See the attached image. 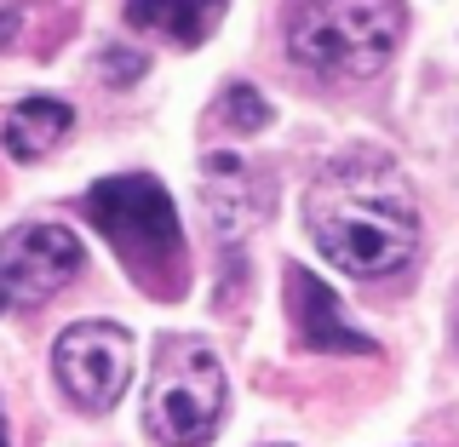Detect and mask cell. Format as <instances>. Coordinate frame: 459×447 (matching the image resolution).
Wrapping results in <instances>:
<instances>
[{
  "instance_id": "6da1fadb",
  "label": "cell",
  "mask_w": 459,
  "mask_h": 447,
  "mask_svg": "<svg viewBox=\"0 0 459 447\" xmlns=\"http://www.w3.org/2000/svg\"><path fill=\"white\" fill-rule=\"evenodd\" d=\"M305 229L327 264L356 281H391L420 253V201L385 150L333 155L305 190Z\"/></svg>"
},
{
  "instance_id": "3957f363",
  "label": "cell",
  "mask_w": 459,
  "mask_h": 447,
  "mask_svg": "<svg viewBox=\"0 0 459 447\" xmlns=\"http://www.w3.org/2000/svg\"><path fill=\"white\" fill-rule=\"evenodd\" d=\"M408 6L391 0H310L281 18L287 57L316 81H373L408 40Z\"/></svg>"
},
{
  "instance_id": "277c9868",
  "label": "cell",
  "mask_w": 459,
  "mask_h": 447,
  "mask_svg": "<svg viewBox=\"0 0 459 447\" xmlns=\"http://www.w3.org/2000/svg\"><path fill=\"white\" fill-rule=\"evenodd\" d=\"M230 413L224 356L195 333L161 339L143 384V430L161 447H207Z\"/></svg>"
},
{
  "instance_id": "9a60e30c",
  "label": "cell",
  "mask_w": 459,
  "mask_h": 447,
  "mask_svg": "<svg viewBox=\"0 0 459 447\" xmlns=\"http://www.w3.org/2000/svg\"><path fill=\"white\" fill-rule=\"evenodd\" d=\"M270 447H287V442H270Z\"/></svg>"
},
{
  "instance_id": "30bf717a",
  "label": "cell",
  "mask_w": 459,
  "mask_h": 447,
  "mask_svg": "<svg viewBox=\"0 0 459 447\" xmlns=\"http://www.w3.org/2000/svg\"><path fill=\"white\" fill-rule=\"evenodd\" d=\"M121 23L133 35H155L172 52H195L219 35L224 6L219 0H133V6H121Z\"/></svg>"
},
{
  "instance_id": "5bb4252c",
  "label": "cell",
  "mask_w": 459,
  "mask_h": 447,
  "mask_svg": "<svg viewBox=\"0 0 459 447\" xmlns=\"http://www.w3.org/2000/svg\"><path fill=\"white\" fill-rule=\"evenodd\" d=\"M0 447H12V425H6V408H0Z\"/></svg>"
},
{
  "instance_id": "7c38bea8",
  "label": "cell",
  "mask_w": 459,
  "mask_h": 447,
  "mask_svg": "<svg viewBox=\"0 0 459 447\" xmlns=\"http://www.w3.org/2000/svg\"><path fill=\"white\" fill-rule=\"evenodd\" d=\"M155 69V57L133 47V40H109V47H98L92 52V75L109 86V92H126V86H138L143 75Z\"/></svg>"
},
{
  "instance_id": "8fae6325",
  "label": "cell",
  "mask_w": 459,
  "mask_h": 447,
  "mask_svg": "<svg viewBox=\"0 0 459 447\" xmlns=\"http://www.w3.org/2000/svg\"><path fill=\"white\" fill-rule=\"evenodd\" d=\"M201 126H207V133H230V138H258L264 126H276V104H270L253 81H230L207 104Z\"/></svg>"
},
{
  "instance_id": "7a4b0ae2",
  "label": "cell",
  "mask_w": 459,
  "mask_h": 447,
  "mask_svg": "<svg viewBox=\"0 0 459 447\" xmlns=\"http://www.w3.org/2000/svg\"><path fill=\"white\" fill-rule=\"evenodd\" d=\"M92 229L109 241V253L121 258L126 281L155 305H178L190 293V236H184L178 201L155 172H109L81 195Z\"/></svg>"
},
{
  "instance_id": "8992f818",
  "label": "cell",
  "mask_w": 459,
  "mask_h": 447,
  "mask_svg": "<svg viewBox=\"0 0 459 447\" xmlns=\"http://www.w3.org/2000/svg\"><path fill=\"white\" fill-rule=\"evenodd\" d=\"M86 270V241L69 224L29 219L0 236V310H35Z\"/></svg>"
},
{
  "instance_id": "5b68a950",
  "label": "cell",
  "mask_w": 459,
  "mask_h": 447,
  "mask_svg": "<svg viewBox=\"0 0 459 447\" xmlns=\"http://www.w3.org/2000/svg\"><path fill=\"white\" fill-rule=\"evenodd\" d=\"M138 339L121 322H69L52 339V379L81 413H109L133 384Z\"/></svg>"
},
{
  "instance_id": "2e32d148",
  "label": "cell",
  "mask_w": 459,
  "mask_h": 447,
  "mask_svg": "<svg viewBox=\"0 0 459 447\" xmlns=\"http://www.w3.org/2000/svg\"><path fill=\"white\" fill-rule=\"evenodd\" d=\"M0 315H6V310H0Z\"/></svg>"
},
{
  "instance_id": "4fadbf2b",
  "label": "cell",
  "mask_w": 459,
  "mask_h": 447,
  "mask_svg": "<svg viewBox=\"0 0 459 447\" xmlns=\"http://www.w3.org/2000/svg\"><path fill=\"white\" fill-rule=\"evenodd\" d=\"M18 23H23V12H18V6H0V52L12 47V35H18Z\"/></svg>"
},
{
  "instance_id": "9c48e42d",
  "label": "cell",
  "mask_w": 459,
  "mask_h": 447,
  "mask_svg": "<svg viewBox=\"0 0 459 447\" xmlns=\"http://www.w3.org/2000/svg\"><path fill=\"white\" fill-rule=\"evenodd\" d=\"M69 133H75V104L52 98V92H29L18 104H6V115H0V150L18 167L57 155L69 143Z\"/></svg>"
},
{
  "instance_id": "ba28073f",
  "label": "cell",
  "mask_w": 459,
  "mask_h": 447,
  "mask_svg": "<svg viewBox=\"0 0 459 447\" xmlns=\"http://www.w3.org/2000/svg\"><path fill=\"white\" fill-rule=\"evenodd\" d=\"M201 207H207V219H212L219 247H241V236H247L270 207L264 167L241 161L236 150H207L201 155Z\"/></svg>"
},
{
  "instance_id": "52a82bcc",
  "label": "cell",
  "mask_w": 459,
  "mask_h": 447,
  "mask_svg": "<svg viewBox=\"0 0 459 447\" xmlns=\"http://www.w3.org/2000/svg\"><path fill=\"white\" fill-rule=\"evenodd\" d=\"M281 298H287V333H293V350L305 356H379L362 327H351L339 293L316 276L310 264H287L281 270Z\"/></svg>"
}]
</instances>
